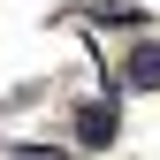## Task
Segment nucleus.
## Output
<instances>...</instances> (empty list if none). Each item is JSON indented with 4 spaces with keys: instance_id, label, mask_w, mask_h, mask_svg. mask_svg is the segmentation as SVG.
Masks as SVG:
<instances>
[{
    "instance_id": "nucleus-1",
    "label": "nucleus",
    "mask_w": 160,
    "mask_h": 160,
    "mask_svg": "<svg viewBox=\"0 0 160 160\" xmlns=\"http://www.w3.org/2000/svg\"><path fill=\"white\" fill-rule=\"evenodd\" d=\"M76 137H84V145H107L114 137V107H84L76 114Z\"/></svg>"
},
{
    "instance_id": "nucleus-2",
    "label": "nucleus",
    "mask_w": 160,
    "mask_h": 160,
    "mask_svg": "<svg viewBox=\"0 0 160 160\" xmlns=\"http://www.w3.org/2000/svg\"><path fill=\"white\" fill-rule=\"evenodd\" d=\"M130 84H160V46H137L130 53Z\"/></svg>"
}]
</instances>
